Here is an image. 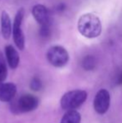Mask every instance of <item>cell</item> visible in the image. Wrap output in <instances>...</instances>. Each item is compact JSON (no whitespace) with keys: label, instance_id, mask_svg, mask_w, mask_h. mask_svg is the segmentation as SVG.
Instances as JSON below:
<instances>
[{"label":"cell","instance_id":"2","mask_svg":"<svg viewBox=\"0 0 122 123\" xmlns=\"http://www.w3.org/2000/svg\"><path fill=\"white\" fill-rule=\"evenodd\" d=\"M87 99V93L81 90H75L65 93L60 100L61 107L64 110L75 111L80 107Z\"/></svg>","mask_w":122,"mask_h":123},{"label":"cell","instance_id":"10","mask_svg":"<svg viewBox=\"0 0 122 123\" xmlns=\"http://www.w3.org/2000/svg\"><path fill=\"white\" fill-rule=\"evenodd\" d=\"M1 33L3 39H8L12 35V23L10 17L6 11L2 12L1 15Z\"/></svg>","mask_w":122,"mask_h":123},{"label":"cell","instance_id":"13","mask_svg":"<svg viewBox=\"0 0 122 123\" xmlns=\"http://www.w3.org/2000/svg\"><path fill=\"white\" fill-rule=\"evenodd\" d=\"M8 75V70H7L6 61L4 57L0 52V82H4Z\"/></svg>","mask_w":122,"mask_h":123},{"label":"cell","instance_id":"16","mask_svg":"<svg viewBox=\"0 0 122 123\" xmlns=\"http://www.w3.org/2000/svg\"><path fill=\"white\" fill-rule=\"evenodd\" d=\"M65 8V6L64 4H60L59 5V7H58V10H59V11H62V10H64V8Z\"/></svg>","mask_w":122,"mask_h":123},{"label":"cell","instance_id":"14","mask_svg":"<svg viewBox=\"0 0 122 123\" xmlns=\"http://www.w3.org/2000/svg\"><path fill=\"white\" fill-rule=\"evenodd\" d=\"M30 88L31 90L34 91H39L43 88V84L41 82L40 79L38 77H34L30 82Z\"/></svg>","mask_w":122,"mask_h":123},{"label":"cell","instance_id":"8","mask_svg":"<svg viewBox=\"0 0 122 123\" xmlns=\"http://www.w3.org/2000/svg\"><path fill=\"white\" fill-rule=\"evenodd\" d=\"M17 92V87L13 83L0 82V100L8 102L13 100Z\"/></svg>","mask_w":122,"mask_h":123},{"label":"cell","instance_id":"3","mask_svg":"<svg viewBox=\"0 0 122 123\" xmlns=\"http://www.w3.org/2000/svg\"><path fill=\"white\" fill-rule=\"evenodd\" d=\"M39 100L36 96L30 94L23 95L16 101L12 102V111L14 113H23L34 111L39 106Z\"/></svg>","mask_w":122,"mask_h":123},{"label":"cell","instance_id":"7","mask_svg":"<svg viewBox=\"0 0 122 123\" xmlns=\"http://www.w3.org/2000/svg\"><path fill=\"white\" fill-rule=\"evenodd\" d=\"M32 14L40 26L50 25L49 13L47 8L42 4H36L32 9Z\"/></svg>","mask_w":122,"mask_h":123},{"label":"cell","instance_id":"5","mask_svg":"<svg viewBox=\"0 0 122 123\" xmlns=\"http://www.w3.org/2000/svg\"><path fill=\"white\" fill-rule=\"evenodd\" d=\"M23 15H24V10L23 8H20L18 10L16 15H15L14 21L13 24V37L14 43L17 48L20 50L24 49L25 39L24 34L22 29V23H23Z\"/></svg>","mask_w":122,"mask_h":123},{"label":"cell","instance_id":"1","mask_svg":"<svg viewBox=\"0 0 122 123\" xmlns=\"http://www.w3.org/2000/svg\"><path fill=\"white\" fill-rule=\"evenodd\" d=\"M78 31L87 39H94L100 35L102 26L99 17L93 13L81 15L77 24Z\"/></svg>","mask_w":122,"mask_h":123},{"label":"cell","instance_id":"4","mask_svg":"<svg viewBox=\"0 0 122 123\" xmlns=\"http://www.w3.org/2000/svg\"><path fill=\"white\" fill-rule=\"evenodd\" d=\"M46 57L48 61L53 66L58 68L66 65L70 59L68 51L60 45H54L49 48L46 54Z\"/></svg>","mask_w":122,"mask_h":123},{"label":"cell","instance_id":"11","mask_svg":"<svg viewBox=\"0 0 122 123\" xmlns=\"http://www.w3.org/2000/svg\"><path fill=\"white\" fill-rule=\"evenodd\" d=\"M81 116L76 111H68L62 117L60 123H80Z\"/></svg>","mask_w":122,"mask_h":123},{"label":"cell","instance_id":"9","mask_svg":"<svg viewBox=\"0 0 122 123\" xmlns=\"http://www.w3.org/2000/svg\"><path fill=\"white\" fill-rule=\"evenodd\" d=\"M4 50L8 65L11 69H16L19 63V55L18 51L12 45H7Z\"/></svg>","mask_w":122,"mask_h":123},{"label":"cell","instance_id":"12","mask_svg":"<svg viewBox=\"0 0 122 123\" xmlns=\"http://www.w3.org/2000/svg\"><path fill=\"white\" fill-rule=\"evenodd\" d=\"M82 66L85 70H92L96 66V60L92 55H87L82 60Z\"/></svg>","mask_w":122,"mask_h":123},{"label":"cell","instance_id":"15","mask_svg":"<svg viewBox=\"0 0 122 123\" xmlns=\"http://www.w3.org/2000/svg\"><path fill=\"white\" fill-rule=\"evenodd\" d=\"M39 34H40V35L42 37H49L50 35V25L40 26Z\"/></svg>","mask_w":122,"mask_h":123},{"label":"cell","instance_id":"6","mask_svg":"<svg viewBox=\"0 0 122 123\" xmlns=\"http://www.w3.org/2000/svg\"><path fill=\"white\" fill-rule=\"evenodd\" d=\"M110 102V96L108 91L102 89L97 92L94 100V108L99 114H105L108 111Z\"/></svg>","mask_w":122,"mask_h":123}]
</instances>
